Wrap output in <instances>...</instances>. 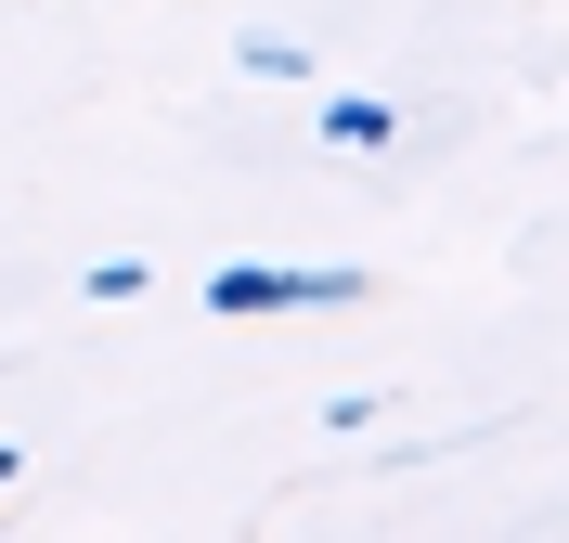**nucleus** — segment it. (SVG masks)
Returning <instances> with one entry per match:
<instances>
[{
	"label": "nucleus",
	"mask_w": 569,
	"mask_h": 543,
	"mask_svg": "<svg viewBox=\"0 0 569 543\" xmlns=\"http://www.w3.org/2000/svg\"><path fill=\"white\" fill-rule=\"evenodd\" d=\"M362 285H376V272H272V259H233V272H208V311L220 324H259V311H350Z\"/></svg>",
	"instance_id": "1"
},
{
	"label": "nucleus",
	"mask_w": 569,
	"mask_h": 543,
	"mask_svg": "<svg viewBox=\"0 0 569 543\" xmlns=\"http://www.w3.org/2000/svg\"><path fill=\"white\" fill-rule=\"evenodd\" d=\"M323 143H350V155H389V143H401V104H376V91H337V104H323Z\"/></svg>",
	"instance_id": "2"
},
{
	"label": "nucleus",
	"mask_w": 569,
	"mask_h": 543,
	"mask_svg": "<svg viewBox=\"0 0 569 543\" xmlns=\"http://www.w3.org/2000/svg\"><path fill=\"white\" fill-rule=\"evenodd\" d=\"M233 66H247V78H311V52H298V39H247Z\"/></svg>",
	"instance_id": "3"
},
{
	"label": "nucleus",
	"mask_w": 569,
	"mask_h": 543,
	"mask_svg": "<svg viewBox=\"0 0 569 543\" xmlns=\"http://www.w3.org/2000/svg\"><path fill=\"white\" fill-rule=\"evenodd\" d=\"M142 285H156L142 259H104V272H78V298H104V311H117V298H142Z\"/></svg>",
	"instance_id": "4"
},
{
	"label": "nucleus",
	"mask_w": 569,
	"mask_h": 543,
	"mask_svg": "<svg viewBox=\"0 0 569 543\" xmlns=\"http://www.w3.org/2000/svg\"><path fill=\"white\" fill-rule=\"evenodd\" d=\"M13 479H27V453H13V440H0V492H13Z\"/></svg>",
	"instance_id": "5"
}]
</instances>
